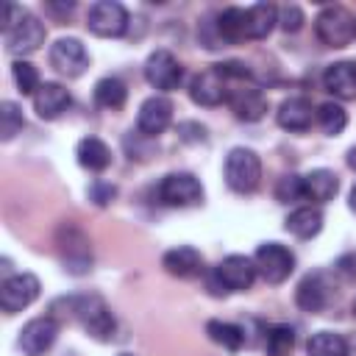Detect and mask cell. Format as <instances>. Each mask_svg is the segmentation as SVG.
I'll return each mask as SVG.
<instances>
[{
    "instance_id": "35",
    "label": "cell",
    "mask_w": 356,
    "mask_h": 356,
    "mask_svg": "<svg viewBox=\"0 0 356 356\" xmlns=\"http://www.w3.org/2000/svg\"><path fill=\"white\" fill-rule=\"evenodd\" d=\"M303 11L298 8V6H281L278 8V25L286 31V33H295V31H300L303 28Z\"/></svg>"
},
{
    "instance_id": "6",
    "label": "cell",
    "mask_w": 356,
    "mask_h": 356,
    "mask_svg": "<svg viewBox=\"0 0 356 356\" xmlns=\"http://www.w3.org/2000/svg\"><path fill=\"white\" fill-rule=\"evenodd\" d=\"M86 28H89L95 36H103V39L122 36V33L128 31V11H125L122 3H114V0H97V3L89 6Z\"/></svg>"
},
{
    "instance_id": "15",
    "label": "cell",
    "mask_w": 356,
    "mask_h": 356,
    "mask_svg": "<svg viewBox=\"0 0 356 356\" xmlns=\"http://www.w3.org/2000/svg\"><path fill=\"white\" fill-rule=\"evenodd\" d=\"M172 122V103L164 95H153L139 106V117H136V128L142 136H159L161 131H167V125Z\"/></svg>"
},
{
    "instance_id": "31",
    "label": "cell",
    "mask_w": 356,
    "mask_h": 356,
    "mask_svg": "<svg viewBox=\"0 0 356 356\" xmlns=\"http://www.w3.org/2000/svg\"><path fill=\"white\" fill-rule=\"evenodd\" d=\"M317 125L323 128V134H328V136H339L342 131H345V125H348V111L339 106V103H323L320 108H317Z\"/></svg>"
},
{
    "instance_id": "16",
    "label": "cell",
    "mask_w": 356,
    "mask_h": 356,
    "mask_svg": "<svg viewBox=\"0 0 356 356\" xmlns=\"http://www.w3.org/2000/svg\"><path fill=\"white\" fill-rule=\"evenodd\" d=\"M225 103L231 106L236 120H245V122H256L267 114V97L256 86H228Z\"/></svg>"
},
{
    "instance_id": "32",
    "label": "cell",
    "mask_w": 356,
    "mask_h": 356,
    "mask_svg": "<svg viewBox=\"0 0 356 356\" xmlns=\"http://www.w3.org/2000/svg\"><path fill=\"white\" fill-rule=\"evenodd\" d=\"M25 125V117H22V108L14 103V100H3L0 103V139L3 142H11Z\"/></svg>"
},
{
    "instance_id": "12",
    "label": "cell",
    "mask_w": 356,
    "mask_h": 356,
    "mask_svg": "<svg viewBox=\"0 0 356 356\" xmlns=\"http://www.w3.org/2000/svg\"><path fill=\"white\" fill-rule=\"evenodd\" d=\"M6 39V50L14 53V56H28V53H36L42 44H44V25L28 11L11 31L3 33Z\"/></svg>"
},
{
    "instance_id": "19",
    "label": "cell",
    "mask_w": 356,
    "mask_h": 356,
    "mask_svg": "<svg viewBox=\"0 0 356 356\" xmlns=\"http://www.w3.org/2000/svg\"><path fill=\"white\" fill-rule=\"evenodd\" d=\"M295 300H298V306H300L303 312H309V314L323 312V309L328 306V300H331V286L325 284L323 273H309V275L298 284Z\"/></svg>"
},
{
    "instance_id": "23",
    "label": "cell",
    "mask_w": 356,
    "mask_h": 356,
    "mask_svg": "<svg viewBox=\"0 0 356 356\" xmlns=\"http://www.w3.org/2000/svg\"><path fill=\"white\" fill-rule=\"evenodd\" d=\"M303 192L314 203H328L339 192V178L331 170H323V167L320 170H312V172L303 175Z\"/></svg>"
},
{
    "instance_id": "11",
    "label": "cell",
    "mask_w": 356,
    "mask_h": 356,
    "mask_svg": "<svg viewBox=\"0 0 356 356\" xmlns=\"http://www.w3.org/2000/svg\"><path fill=\"white\" fill-rule=\"evenodd\" d=\"M181 64L170 50H153L145 61V81L159 92H172L181 83Z\"/></svg>"
},
{
    "instance_id": "29",
    "label": "cell",
    "mask_w": 356,
    "mask_h": 356,
    "mask_svg": "<svg viewBox=\"0 0 356 356\" xmlns=\"http://www.w3.org/2000/svg\"><path fill=\"white\" fill-rule=\"evenodd\" d=\"M264 350L267 356H292L295 350V328L286 323L270 325L264 331Z\"/></svg>"
},
{
    "instance_id": "14",
    "label": "cell",
    "mask_w": 356,
    "mask_h": 356,
    "mask_svg": "<svg viewBox=\"0 0 356 356\" xmlns=\"http://www.w3.org/2000/svg\"><path fill=\"white\" fill-rule=\"evenodd\" d=\"M256 261L248 259V256H225L220 264H217V281L222 284V289H234V292H242V289H250L253 281H256Z\"/></svg>"
},
{
    "instance_id": "28",
    "label": "cell",
    "mask_w": 356,
    "mask_h": 356,
    "mask_svg": "<svg viewBox=\"0 0 356 356\" xmlns=\"http://www.w3.org/2000/svg\"><path fill=\"white\" fill-rule=\"evenodd\" d=\"M206 334L211 342L222 345L225 350H239L245 345V328L234 325V323H222V320H209L206 323Z\"/></svg>"
},
{
    "instance_id": "33",
    "label": "cell",
    "mask_w": 356,
    "mask_h": 356,
    "mask_svg": "<svg viewBox=\"0 0 356 356\" xmlns=\"http://www.w3.org/2000/svg\"><path fill=\"white\" fill-rule=\"evenodd\" d=\"M11 75H14V83H17V89L22 92V95H36L39 92V86H42V81H39V70L31 64V61H14L11 64Z\"/></svg>"
},
{
    "instance_id": "24",
    "label": "cell",
    "mask_w": 356,
    "mask_h": 356,
    "mask_svg": "<svg viewBox=\"0 0 356 356\" xmlns=\"http://www.w3.org/2000/svg\"><path fill=\"white\" fill-rule=\"evenodd\" d=\"M75 156H78V164L86 167V170H92V172H103V170L111 164V150H108V145H106L103 139H97V136L81 139L78 147H75Z\"/></svg>"
},
{
    "instance_id": "25",
    "label": "cell",
    "mask_w": 356,
    "mask_h": 356,
    "mask_svg": "<svg viewBox=\"0 0 356 356\" xmlns=\"http://www.w3.org/2000/svg\"><path fill=\"white\" fill-rule=\"evenodd\" d=\"M284 228L298 236V239H312L320 234L323 228V211L314 209V206H303V209H295L286 220H284Z\"/></svg>"
},
{
    "instance_id": "7",
    "label": "cell",
    "mask_w": 356,
    "mask_h": 356,
    "mask_svg": "<svg viewBox=\"0 0 356 356\" xmlns=\"http://www.w3.org/2000/svg\"><path fill=\"white\" fill-rule=\"evenodd\" d=\"M39 278L33 273H14L3 281L0 286V306L6 314H17L22 309H28L36 298H39Z\"/></svg>"
},
{
    "instance_id": "22",
    "label": "cell",
    "mask_w": 356,
    "mask_h": 356,
    "mask_svg": "<svg viewBox=\"0 0 356 356\" xmlns=\"http://www.w3.org/2000/svg\"><path fill=\"white\" fill-rule=\"evenodd\" d=\"M278 22V8L273 3H256L245 8V36L248 39H267Z\"/></svg>"
},
{
    "instance_id": "30",
    "label": "cell",
    "mask_w": 356,
    "mask_h": 356,
    "mask_svg": "<svg viewBox=\"0 0 356 356\" xmlns=\"http://www.w3.org/2000/svg\"><path fill=\"white\" fill-rule=\"evenodd\" d=\"M214 25H217V33H220L222 42L236 44V42L248 39V36H245V11H242V8H225V11L217 17Z\"/></svg>"
},
{
    "instance_id": "37",
    "label": "cell",
    "mask_w": 356,
    "mask_h": 356,
    "mask_svg": "<svg viewBox=\"0 0 356 356\" xmlns=\"http://www.w3.org/2000/svg\"><path fill=\"white\" fill-rule=\"evenodd\" d=\"M178 134H181L184 142H206V128L197 125V122H181Z\"/></svg>"
},
{
    "instance_id": "34",
    "label": "cell",
    "mask_w": 356,
    "mask_h": 356,
    "mask_svg": "<svg viewBox=\"0 0 356 356\" xmlns=\"http://www.w3.org/2000/svg\"><path fill=\"white\" fill-rule=\"evenodd\" d=\"M275 197L281 203H295L300 197H306L303 192V178L300 175H281L278 184H275Z\"/></svg>"
},
{
    "instance_id": "3",
    "label": "cell",
    "mask_w": 356,
    "mask_h": 356,
    "mask_svg": "<svg viewBox=\"0 0 356 356\" xmlns=\"http://www.w3.org/2000/svg\"><path fill=\"white\" fill-rule=\"evenodd\" d=\"M225 184L234 189V192H253L261 181V159L250 150V147H234L228 156H225Z\"/></svg>"
},
{
    "instance_id": "18",
    "label": "cell",
    "mask_w": 356,
    "mask_h": 356,
    "mask_svg": "<svg viewBox=\"0 0 356 356\" xmlns=\"http://www.w3.org/2000/svg\"><path fill=\"white\" fill-rule=\"evenodd\" d=\"M323 86L337 100H356V61H334L323 72Z\"/></svg>"
},
{
    "instance_id": "20",
    "label": "cell",
    "mask_w": 356,
    "mask_h": 356,
    "mask_svg": "<svg viewBox=\"0 0 356 356\" xmlns=\"http://www.w3.org/2000/svg\"><path fill=\"white\" fill-rule=\"evenodd\" d=\"M161 267L175 278H192V275H197L203 270V256L192 245H178V248L164 253Z\"/></svg>"
},
{
    "instance_id": "42",
    "label": "cell",
    "mask_w": 356,
    "mask_h": 356,
    "mask_svg": "<svg viewBox=\"0 0 356 356\" xmlns=\"http://www.w3.org/2000/svg\"><path fill=\"white\" fill-rule=\"evenodd\" d=\"M353 314H356V300H353Z\"/></svg>"
},
{
    "instance_id": "13",
    "label": "cell",
    "mask_w": 356,
    "mask_h": 356,
    "mask_svg": "<svg viewBox=\"0 0 356 356\" xmlns=\"http://www.w3.org/2000/svg\"><path fill=\"white\" fill-rule=\"evenodd\" d=\"M189 97H192L197 106H206V108L220 106V103L228 97V81L222 78V72L217 70V64L209 67V70H203V72H197V75L192 78V83H189Z\"/></svg>"
},
{
    "instance_id": "39",
    "label": "cell",
    "mask_w": 356,
    "mask_h": 356,
    "mask_svg": "<svg viewBox=\"0 0 356 356\" xmlns=\"http://www.w3.org/2000/svg\"><path fill=\"white\" fill-rule=\"evenodd\" d=\"M348 167H350V170H356V145L348 150Z\"/></svg>"
},
{
    "instance_id": "41",
    "label": "cell",
    "mask_w": 356,
    "mask_h": 356,
    "mask_svg": "<svg viewBox=\"0 0 356 356\" xmlns=\"http://www.w3.org/2000/svg\"><path fill=\"white\" fill-rule=\"evenodd\" d=\"M117 356H134V353H117Z\"/></svg>"
},
{
    "instance_id": "4",
    "label": "cell",
    "mask_w": 356,
    "mask_h": 356,
    "mask_svg": "<svg viewBox=\"0 0 356 356\" xmlns=\"http://www.w3.org/2000/svg\"><path fill=\"white\" fill-rule=\"evenodd\" d=\"M317 39L328 47H345L356 39V19L342 6H325L314 19Z\"/></svg>"
},
{
    "instance_id": "5",
    "label": "cell",
    "mask_w": 356,
    "mask_h": 356,
    "mask_svg": "<svg viewBox=\"0 0 356 356\" xmlns=\"http://www.w3.org/2000/svg\"><path fill=\"white\" fill-rule=\"evenodd\" d=\"M256 270L267 284H284L295 270V256L281 242H261L256 248Z\"/></svg>"
},
{
    "instance_id": "21",
    "label": "cell",
    "mask_w": 356,
    "mask_h": 356,
    "mask_svg": "<svg viewBox=\"0 0 356 356\" xmlns=\"http://www.w3.org/2000/svg\"><path fill=\"white\" fill-rule=\"evenodd\" d=\"M312 117H314V111H312V103H309L306 97H286V100L278 106V114H275L278 125H281L284 131H295V134L309 131Z\"/></svg>"
},
{
    "instance_id": "27",
    "label": "cell",
    "mask_w": 356,
    "mask_h": 356,
    "mask_svg": "<svg viewBox=\"0 0 356 356\" xmlns=\"http://www.w3.org/2000/svg\"><path fill=\"white\" fill-rule=\"evenodd\" d=\"M95 100H97V106L117 111V108L125 106L128 89H125V83H122L120 78H111V75H108V78H100V81L95 83Z\"/></svg>"
},
{
    "instance_id": "1",
    "label": "cell",
    "mask_w": 356,
    "mask_h": 356,
    "mask_svg": "<svg viewBox=\"0 0 356 356\" xmlns=\"http://www.w3.org/2000/svg\"><path fill=\"white\" fill-rule=\"evenodd\" d=\"M56 250L70 275H86L92 270V242L75 222H61L56 231Z\"/></svg>"
},
{
    "instance_id": "40",
    "label": "cell",
    "mask_w": 356,
    "mask_h": 356,
    "mask_svg": "<svg viewBox=\"0 0 356 356\" xmlns=\"http://www.w3.org/2000/svg\"><path fill=\"white\" fill-rule=\"evenodd\" d=\"M348 206H350V211H356V186L350 189V197H348Z\"/></svg>"
},
{
    "instance_id": "26",
    "label": "cell",
    "mask_w": 356,
    "mask_h": 356,
    "mask_svg": "<svg viewBox=\"0 0 356 356\" xmlns=\"http://www.w3.org/2000/svg\"><path fill=\"white\" fill-rule=\"evenodd\" d=\"M306 356H348V342L334 331H317L306 342Z\"/></svg>"
},
{
    "instance_id": "9",
    "label": "cell",
    "mask_w": 356,
    "mask_h": 356,
    "mask_svg": "<svg viewBox=\"0 0 356 356\" xmlns=\"http://www.w3.org/2000/svg\"><path fill=\"white\" fill-rule=\"evenodd\" d=\"M50 67L64 78H78L89 67V53L81 39L64 36L50 47Z\"/></svg>"
},
{
    "instance_id": "8",
    "label": "cell",
    "mask_w": 356,
    "mask_h": 356,
    "mask_svg": "<svg viewBox=\"0 0 356 356\" xmlns=\"http://www.w3.org/2000/svg\"><path fill=\"white\" fill-rule=\"evenodd\" d=\"M159 197L167 206H178V209L197 206L203 200V184L192 172H170L159 184Z\"/></svg>"
},
{
    "instance_id": "10",
    "label": "cell",
    "mask_w": 356,
    "mask_h": 356,
    "mask_svg": "<svg viewBox=\"0 0 356 356\" xmlns=\"http://www.w3.org/2000/svg\"><path fill=\"white\" fill-rule=\"evenodd\" d=\"M56 337H58V320L44 314V317H33V320H28L22 325L17 345H19V350L25 356H42V353H47L53 348Z\"/></svg>"
},
{
    "instance_id": "36",
    "label": "cell",
    "mask_w": 356,
    "mask_h": 356,
    "mask_svg": "<svg viewBox=\"0 0 356 356\" xmlns=\"http://www.w3.org/2000/svg\"><path fill=\"white\" fill-rule=\"evenodd\" d=\"M334 267H337V273H339L342 278H348V281H356V250H350V253L339 256Z\"/></svg>"
},
{
    "instance_id": "17",
    "label": "cell",
    "mask_w": 356,
    "mask_h": 356,
    "mask_svg": "<svg viewBox=\"0 0 356 356\" xmlns=\"http://www.w3.org/2000/svg\"><path fill=\"white\" fill-rule=\"evenodd\" d=\"M70 103H72L70 92L56 81H44L33 95V111L39 120H58L70 108Z\"/></svg>"
},
{
    "instance_id": "2",
    "label": "cell",
    "mask_w": 356,
    "mask_h": 356,
    "mask_svg": "<svg viewBox=\"0 0 356 356\" xmlns=\"http://www.w3.org/2000/svg\"><path fill=\"white\" fill-rule=\"evenodd\" d=\"M72 320H78L81 328L89 337H95L97 342H108L114 337V328H117V320L100 295H75Z\"/></svg>"
},
{
    "instance_id": "38",
    "label": "cell",
    "mask_w": 356,
    "mask_h": 356,
    "mask_svg": "<svg viewBox=\"0 0 356 356\" xmlns=\"http://www.w3.org/2000/svg\"><path fill=\"white\" fill-rule=\"evenodd\" d=\"M89 195H92V200L97 203V206H106L114 195H117V189L111 186V184H103V181H97L92 189H89Z\"/></svg>"
}]
</instances>
